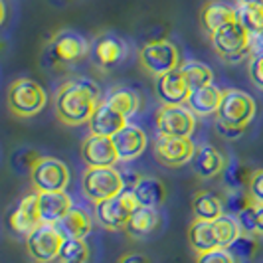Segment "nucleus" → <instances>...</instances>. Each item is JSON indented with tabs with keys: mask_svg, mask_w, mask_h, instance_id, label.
<instances>
[{
	"mask_svg": "<svg viewBox=\"0 0 263 263\" xmlns=\"http://www.w3.org/2000/svg\"><path fill=\"white\" fill-rule=\"evenodd\" d=\"M127 52L125 44L115 36H103L95 42V48H93V55H95V62L101 67H113L117 66L119 62L123 60V55Z\"/></svg>",
	"mask_w": 263,
	"mask_h": 263,
	"instance_id": "obj_26",
	"label": "nucleus"
},
{
	"mask_svg": "<svg viewBox=\"0 0 263 263\" xmlns=\"http://www.w3.org/2000/svg\"><path fill=\"white\" fill-rule=\"evenodd\" d=\"M137 206H139V202L133 194V190L125 188L115 198H109V200L95 204V216H97V222L107 230H125V226Z\"/></svg>",
	"mask_w": 263,
	"mask_h": 263,
	"instance_id": "obj_7",
	"label": "nucleus"
},
{
	"mask_svg": "<svg viewBox=\"0 0 263 263\" xmlns=\"http://www.w3.org/2000/svg\"><path fill=\"white\" fill-rule=\"evenodd\" d=\"M107 103H111L119 113H123L127 119L131 117L133 113L139 109V105H141L139 95L131 91V89H115V91H111L109 97H107Z\"/></svg>",
	"mask_w": 263,
	"mask_h": 263,
	"instance_id": "obj_31",
	"label": "nucleus"
},
{
	"mask_svg": "<svg viewBox=\"0 0 263 263\" xmlns=\"http://www.w3.org/2000/svg\"><path fill=\"white\" fill-rule=\"evenodd\" d=\"M127 125V117L123 113H119L111 103H99L95 113L89 119V129L93 135H101V137H113L117 135L123 127Z\"/></svg>",
	"mask_w": 263,
	"mask_h": 263,
	"instance_id": "obj_18",
	"label": "nucleus"
},
{
	"mask_svg": "<svg viewBox=\"0 0 263 263\" xmlns=\"http://www.w3.org/2000/svg\"><path fill=\"white\" fill-rule=\"evenodd\" d=\"M190 87L180 69L168 71L157 78V95L162 105H184L190 97Z\"/></svg>",
	"mask_w": 263,
	"mask_h": 263,
	"instance_id": "obj_16",
	"label": "nucleus"
},
{
	"mask_svg": "<svg viewBox=\"0 0 263 263\" xmlns=\"http://www.w3.org/2000/svg\"><path fill=\"white\" fill-rule=\"evenodd\" d=\"M66 237L60 234L55 224H40L26 236V248L36 263H52L60 259V250Z\"/></svg>",
	"mask_w": 263,
	"mask_h": 263,
	"instance_id": "obj_8",
	"label": "nucleus"
},
{
	"mask_svg": "<svg viewBox=\"0 0 263 263\" xmlns=\"http://www.w3.org/2000/svg\"><path fill=\"white\" fill-rule=\"evenodd\" d=\"M60 234L66 239H85L91 232V216L83 208L73 206L66 216L55 224Z\"/></svg>",
	"mask_w": 263,
	"mask_h": 263,
	"instance_id": "obj_22",
	"label": "nucleus"
},
{
	"mask_svg": "<svg viewBox=\"0 0 263 263\" xmlns=\"http://www.w3.org/2000/svg\"><path fill=\"white\" fill-rule=\"evenodd\" d=\"M222 97L224 91L220 87H216L214 83L210 85H204V87H198L194 91H190V97L184 105L194 113V115H212V113H218V107L222 103Z\"/></svg>",
	"mask_w": 263,
	"mask_h": 263,
	"instance_id": "obj_21",
	"label": "nucleus"
},
{
	"mask_svg": "<svg viewBox=\"0 0 263 263\" xmlns=\"http://www.w3.org/2000/svg\"><path fill=\"white\" fill-rule=\"evenodd\" d=\"M236 220L241 234H250V236L257 234V206L255 204H251L241 214H237Z\"/></svg>",
	"mask_w": 263,
	"mask_h": 263,
	"instance_id": "obj_36",
	"label": "nucleus"
},
{
	"mask_svg": "<svg viewBox=\"0 0 263 263\" xmlns=\"http://www.w3.org/2000/svg\"><path fill=\"white\" fill-rule=\"evenodd\" d=\"M81 158L87 166L93 168H109L117 164L119 153L115 148V143L111 137H101V135H89L81 143Z\"/></svg>",
	"mask_w": 263,
	"mask_h": 263,
	"instance_id": "obj_14",
	"label": "nucleus"
},
{
	"mask_svg": "<svg viewBox=\"0 0 263 263\" xmlns=\"http://www.w3.org/2000/svg\"><path fill=\"white\" fill-rule=\"evenodd\" d=\"M133 194L137 198L139 206L158 208V206L164 202V198H166V188H164V184H162L158 178L145 176V178H141V180L135 184Z\"/></svg>",
	"mask_w": 263,
	"mask_h": 263,
	"instance_id": "obj_25",
	"label": "nucleus"
},
{
	"mask_svg": "<svg viewBox=\"0 0 263 263\" xmlns=\"http://www.w3.org/2000/svg\"><path fill=\"white\" fill-rule=\"evenodd\" d=\"M216 117H218V121H224L228 125L248 127L255 117V101L248 93L228 89V91H224Z\"/></svg>",
	"mask_w": 263,
	"mask_h": 263,
	"instance_id": "obj_11",
	"label": "nucleus"
},
{
	"mask_svg": "<svg viewBox=\"0 0 263 263\" xmlns=\"http://www.w3.org/2000/svg\"><path fill=\"white\" fill-rule=\"evenodd\" d=\"M184 76L188 87L194 91L198 87H204V85H210L214 81V71L206 64H200V62H184L178 67Z\"/></svg>",
	"mask_w": 263,
	"mask_h": 263,
	"instance_id": "obj_29",
	"label": "nucleus"
},
{
	"mask_svg": "<svg viewBox=\"0 0 263 263\" xmlns=\"http://www.w3.org/2000/svg\"><path fill=\"white\" fill-rule=\"evenodd\" d=\"M53 2H58V4H67V2H71V0H53Z\"/></svg>",
	"mask_w": 263,
	"mask_h": 263,
	"instance_id": "obj_45",
	"label": "nucleus"
},
{
	"mask_svg": "<svg viewBox=\"0 0 263 263\" xmlns=\"http://www.w3.org/2000/svg\"><path fill=\"white\" fill-rule=\"evenodd\" d=\"M212 46L224 60L239 62L251 52V34L236 20L212 34Z\"/></svg>",
	"mask_w": 263,
	"mask_h": 263,
	"instance_id": "obj_6",
	"label": "nucleus"
},
{
	"mask_svg": "<svg viewBox=\"0 0 263 263\" xmlns=\"http://www.w3.org/2000/svg\"><path fill=\"white\" fill-rule=\"evenodd\" d=\"M239 234L241 230L237 226V220L230 214H224L212 222L194 220L188 228V239L196 253L218 250V248L230 250V246L236 241Z\"/></svg>",
	"mask_w": 263,
	"mask_h": 263,
	"instance_id": "obj_2",
	"label": "nucleus"
},
{
	"mask_svg": "<svg viewBox=\"0 0 263 263\" xmlns=\"http://www.w3.org/2000/svg\"><path fill=\"white\" fill-rule=\"evenodd\" d=\"M119 263H151L148 261V257L145 255H141V253H127V255H123Z\"/></svg>",
	"mask_w": 263,
	"mask_h": 263,
	"instance_id": "obj_41",
	"label": "nucleus"
},
{
	"mask_svg": "<svg viewBox=\"0 0 263 263\" xmlns=\"http://www.w3.org/2000/svg\"><path fill=\"white\" fill-rule=\"evenodd\" d=\"M8 224L12 228V232L22 234V236H30L42 222L38 206V192L36 194H28L8 216Z\"/></svg>",
	"mask_w": 263,
	"mask_h": 263,
	"instance_id": "obj_15",
	"label": "nucleus"
},
{
	"mask_svg": "<svg viewBox=\"0 0 263 263\" xmlns=\"http://www.w3.org/2000/svg\"><path fill=\"white\" fill-rule=\"evenodd\" d=\"M40 158L36 151H30V148H18L14 151L12 157H10V166L16 172H32V168L36 166Z\"/></svg>",
	"mask_w": 263,
	"mask_h": 263,
	"instance_id": "obj_34",
	"label": "nucleus"
},
{
	"mask_svg": "<svg viewBox=\"0 0 263 263\" xmlns=\"http://www.w3.org/2000/svg\"><path fill=\"white\" fill-rule=\"evenodd\" d=\"M224 214V202L218 194L208 192V190H202V192L194 194V198H192V216H194V220L212 222V220H218Z\"/></svg>",
	"mask_w": 263,
	"mask_h": 263,
	"instance_id": "obj_24",
	"label": "nucleus"
},
{
	"mask_svg": "<svg viewBox=\"0 0 263 263\" xmlns=\"http://www.w3.org/2000/svg\"><path fill=\"white\" fill-rule=\"evenodd\" d=\"M250 78L253 85L263 89V53H255V58L250 64Z\"/></svg>",
	"mask_w": 263,
	"mask_h": 263,
	"instance_id": "obj_40",
	"label": "nucleus"
},
{
	"mask_svg": "<svg viewBox=\"0 0 263 263\" xmlns=\"http://www.w3.org/2000/svg\"><path fill=\"white\" fill-rule=\"evenodd\" d=\"M190 164H192V171L204 180H210L214 176L222 174L226 168V160L222 157V153L212 145L196 146V153H194Z\"/></svg>",
	"mask_w": 263,
	"mask_h": 263,
	"instance_id": "obj_19",
	"label": "nucleus"
},
{
	"mask_svg": "<svg viewBox=\"0 0 263 263\" xmlns=\"http://www.w3.org/2000/svg\"><path fill=\"white\" fill-rule=\"evenodd\" d=\"M139 62L145 71L160 78L180 67V53H178V48L168 40H155L143 46V50L139 53Z\"/></svg>",
	"mask_w": 263,
	"mask_h": 263,
	"instance_id": "obj_5",
	"label": "nucleus"
},
{
	"mask_svg": "<svg viewBox=\"0 0 263 263\" xmlns=\"http://www.w3.org/2000/svg\"><path fill=\"white\" fill-rule=\"evenodd\" d=\"M87 52H89V46L85 38H81L76 32H62L52 40L48 52L44 53V62L48 64V67H60L85 58Z\"/></svg>",
	"mask_w": 263,
	"mask_h": 263,
	"instance_id": "obj_10",
	"label": "nucleus"
},
{
	"mask_svg": "<svg viewBox=\"0 0 263 263\" xmlns=\"http://www.w3.org/2000/svg\"><path fill=\"white\" fill-rule=\"evenodd\" d=\"M214 129H216V133H218L220 137H224V139H228V141H234V139H239V137L246 133V129H248V127L228 125V123H224V121H218V119H216Z\"/></svg>",
	"mask_w": 263,
	"mask_h": 263,
	"instance_id": "obj_39",
	"label": "nucleus"
},
{
	"mask_svg": "<svg viewBox=\"0 0 263 263\" xmlns=\"http://www.w3.org/2000/svg\"><path fill=\"white\" fill-rule=\"evenodd\" d=\"M196 263H236V257H234V253L230 250L218 248V250L198 253Z\"/></svg>",
	"mask_w": 263,
	"mask_h": 263,
	"instance_id": "obj_37",
	"label": "nucleus"
},
{
	"mask_svg": "<svg viewBox=\"0 0 263 263\" xmlns=\"http://www.w3.org/2000/svg\"><path fill=\"white\" fill-rule=\"evenodd\" d=\"M158 212L157 208H145V206H137L131 214L129 222L125 226V232L133 237L148 236L151 232H155L158 226Z\"/></svg>",
	"mask_w": 263,
	"mask_h": 263,
	"instance_id": "obj_27",
	"label": "nucleus"
},
{
	"mask_svg": "<svg viewBox=\"0 0 263 263\" xmlns=\"http://www.w3.org/2000/svg\"><path fill=\"white\" fill-rule=\"evenodd\" d=\"M237 22L250 32L251 36L263 30V4H243L239 2L236 8Z\"/></svg>",
	"mask_w": 263,
	"mask_h": 263,
	"instance_id": "obj_30",
	"label": "nucleus"
},
{
	"mask_svg": "<svg viewBox=\"0 0 263 263\" xmlns=\"http://www.w3.org/2000/svg\"><path fill=\"white\" fill-rule=\"evenodd\" d=\"M194 127V113L186 105H162L157 111V133L160 137H190Z\"/></svg>",
	"mask_w": 263,
	"mask_h": 263,
	"instance_id": "obj_12",
	"label": "nucleus"
},
{
	"mask_svg": "<svg viewBox=\"0 0 263 263\" xmlns=\"http://www.w3.org/2000/svg\"><path fill=\"white\" fill-rule=\"evenodd\" d=\"M243 4H263V0H239Z\"/></svg>",
	"mask_w": 263,
	"mask_h": 263,
	"instance_id": "obj_44",
	"label": "nucleus"
},
{
	"mask_svg": "<svg viewBox=\"0 0 263 263\" xmlns=\"http://www.w3.org/2000/svg\"><path fill=\"white\" fill-rule=\"evenodd\" d=\"M251 176H253V171H251L250 166H246L243 162H237V160L228 162L224 172H222L224 184L228 188H234V190H248L251 182Z\"/></svg>",
	"mask_w": 263,
	"mask_h": 263,
	"instance_id": "obj_28",
	"label": "nucleus"
},
{
	"mask_svg": "<svg viewBox=\"0 0 263 263\" xmlns=\"http://www.w3.org/2000/svg\"><path fill=\"white\" fill-rule=\"evenodd\" d=\"M89 259V248L85 239H64L60 250V261L62 263H87Z\"/></svg>",
	"mask_w": 263,
	"mask_h": 263,
	"instance_id": "obj_32",
	"label": "nucleus"
},
{
	"mask_svg": "<svg viewBox=\"0 0 263 263\" xmlns=\"http://www.w3.org/2000/svg\"><path fill=\"white\" fill-rule=\"evenodd\" d=\"M222 202H224V212L234 218L253 204L248 190H234V188H228V192L222 196Z\"/></svg>",
	"mask_w": 263,
	"mask_h": 263,
	"instance_id": "obj_33",
	"label": "nucleus"
},
{
	"mask_svg": "<svg viewBox=\"0 0 263 263\" xmlns=\"http://www.w3.org/2000/svg\"><path fill=\"white\" fill-rule=\"evenodd\" d=\"M40 216L44 224H58L73 208L71 198L66 190L62 192H38Z\"/></svg>",
	"mask_w": 263,
	"mask_h": 263,
	"instance_id": "obj_20",
	"label": "nucleus"
},
{
	"mask_svg": "<svg viewBox=\"0 0 263 263\" xmlns=\"http://www.w3.org/2000/svg\"><path fill=\"white\" fill-rule=\"evenodd\" d=\"M194 153L196 145L190 141V137H158L155 145V157L171 168H178L192 162Z\"/></svg>",
	"mask_w": 263,
	"mask_h": 263,
	"instance_id": "obj_13",
	"label": "nucleus"
},
{
	"mask_svg": "<svg viewBox=\"0 0 263 263\" xmlns=\"http://www.w3.org/2000/svg\"><path fill=\"white\" fill-rule=\"evenodd\" d=\"M121 160H133L139 155H143L146 148V135L137 125H125L117 135L111 137Z\"/></svg>",
	"mask_w": 263,
	"mask_h": 263,
	"instance_id": "obj_17",
	"label": "nucleus"
},
{
	"mask_svg": "<svg viewBox=\"0 0 263 263\" xmlns=\"http://www.w3.org/2000/svg\"><path fill=\"white\" fill-rule=\"evenodd\" d=\"M251 52L263 53V30L259 32V34L251 36Z\"/></svg>",
	"mask_w": 263,
	"mask_h": 263,
	"instance_id": "obj_42",
	"label": "nucleus"
},
{
	"mask_svg": "<svg viewBox=\"0 0 263 263\" xmlns=\"http://www.w3.org/2000/svg\"><path fill=\"white\" fill-rule=\"evenodd\" d=\"M200 18H202V26L206 28L210 34H214V32H218L220 28L236 22L237 14H236V8L228 6L224 2L212 0V2H208V4L202 8V16H200Z\"/></svg>",
	"mask_w": 263,
	"mask_h": 263,
	"instance_id": "obj_23",
	"label": "nucleus"
},
{
	"mask_svg": "<svg viewBox=\"0 0 263 263\" xmlns=\"http://www.w3.org/2000/svg\"><path fill=\"white\" fill-rule=\"evenodd\" d=\"M257 234H263V204L257 206Z\"/></svg>",
	"mask_w": 263,
	"mask_h": 263,
	"instance_id": "obj_43",
	"label": "nucleus"
},
{
	"mask_svg": "<svg viewBox=\"0 0 263 263\" xmlns=\"http://www.w3.org/2000/svg\"><path fill=\"white\" fill-rule=\"evenodd\" d=\"M81 188L87 200H91L93 204H99L103 200L115 198L125 190V182H123V174L115 171L113 166L109 168H93L89 166L83 180H81Z\"/></svg>",
	"mask_w": 263,
	"mask_h": 263,
	"instance_id": "obj_3",
	"label": "nucleus"
},
{
	"mask_svg": "<svg viewBox=\"0 0 263 263\" xmlns=\"http://www.w3.org/2000/svg\"><path fill=\"white\" fill-rule=\"evenodd\" d=\"M248 192H250L253 204H255V206H261L263 204V171H253V176H251Z\"/></svg>",
	"mask_w": 263,
	"mask_h": 263,
	"instance_id": "obj_38",
	"label": "nucleus"
},
{
	"mask_svg": "<svg viewBox=\"0 0 263 263\" xmlns=\"http://www.w3.org/2000/svg\"><path fill=\"white\" fill-rule=\"evenodd\" d=\"M99 105V87L89 79L67 81L55 95V113L66 125L89 123Z\"/></svg>",
	"mask_w": 263,
	"mask_h": 263,
	"instance_id": "obj_1",
	"label": "nucleus"
},
{
	"mask_svg": "<svg viewBox=\"0 0 263 263\" xmlns=\"http://www.w3.org/2000/svg\"><path fill=\"white\" fill-rule=\"evenodd\" d=\"M8 105L18 117H32L46 105V91L34 79H16L8 89Z\"/></svg>",
	"mask_w": 263,
	"mask_h": 263,
	"instance_id": "obj_4",
	"label": "nucleus"
},
{
	"mask_svg": "<svg viewBox=\"0 0 263 263\" xmlns=\"http://www.w3.org/2000/svg\"><path fill=\"white\" fill-rule=\"evenodd\" d=\"M36 192H62L69 184V168L53 157H42L30 172Z\"/></svg>",
	"mask_w": 263,
	"mask_h": 263,
	"instance_id": "obj_9",
	"label": "nucleus"
},
{
	"mask_svg": "<svg viewBox=\"0 0 263 263\" xmlns=\"http://www.w3.org/2000/svg\"><path fill=\"white\" fill-rule=\"evenodd\" d=\"M230 251L234 253L236 259H251L257 251V241L250 234H239L236 241L230 246Z\"/></svg>",
	"mask_w": 263,
	"mask_h": 263,
	"instance_id": "obj_35",
	"label": "nucleus"
}]
</instances>
